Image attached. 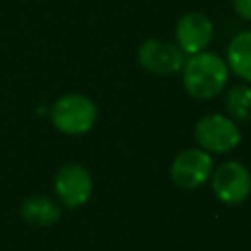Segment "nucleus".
<instances>
[{
    "label": "nucleus",
    "mask_w": 251,
    "mask_h": 251,
    "mask_svg": "<svg viewBox=\"0 0 251 251\" xmlns=\"http://www.w3.org/2000/svg\"><path fill=\"white\" fill-rule=\"evenodd\" d=\"M229 69L224 57L212 51L188 55L182 67L184 90L196 100H212L227 86Z\"/></svg>",
    "instance_id": "nucleus-1"
},
{
    "label": "nucleus",
    "mask_w": 251,
    "mask_h": 251,
    "mask_svg": "<svg viewBox=\"0 0 251 251\" xmlns=\"http://www.w3.org/2000/svg\"><path fill=\"white\" fill-rule=\"evenodd\" d=\"M139 65L153 75H175L184 67V53L176 43L163 39H145L137 49Z\"/></svg>",
    "instance_id": "nucleus-7"
},
{
    "label": "nucleus",
    "mask_w": 251,
    "mask_h": 251,
    "mask_svg": "<svg viewBox=\"0 0 251 251\" xmlns=\"http://www.w3.org/2000/svg\"><path fill=\"white\" fill-rule=\"evenodd\" d=\"M175 39L184 55L202 53L214 39V22L204 12H188L176 22Z\"/></svg>",
    "instance_id": "nucleus-8"
},
{
    "label": "nucleus",
    "mask_w": 251,
    "mask_h": 251,
    "mask_svg": "<svg viewBox=\"0 0 251 251\" xmlns=\"http://www.w3.org/2000/svg\"><path fill=\"white\" fill-rule=\"evenodd\" d=\"M92 186V176L88 169L80 163H65L53 178V190L57 200L71 210L80 208L88 202Z\"/></svg>",
    "instance_id": "nucleus-6"
},
{
    "label": "nucleus",
    "mask_w": 251,
    "mask_h": 251,
    "mask_svg": "<svg viewBox=\"0 0 251 251\" xmlns=\"http://www.w3.org/2000/svg\"><path fill=\"white\" fill-rule=\"evenodd\" d=\"M49 114L55 129L65 135H82L90 131L98 120V108L94 100L80 92L59 96Z\"/></svg>",
    "instance_id": "nucleus-2"
},
{
    "label": "nucleus",
    "mask_w": 251,
    "mask_h": 251,
    "mask_svg": "<svg viewBox=\"0 0 251 251\" xmlns=\"http://www.w3.org/2000/svg\"><path fill=\"white\" fill-rule=\"evenodd\" d=\"M214 161L212 155L200 147H190L175 155L171 163V178L184 190H194L206 184L212 176Z\"/></svg>",
    "instance_id": "nucleus-5"
},
{
    "label": "nucleus",
    "mask_w": 251,
    "mask_h": 251,
    "mask_svg": "<svg viewBox=\"0 0 251 251\" xmlns=\"http://www.w3.org/2000/svg\"><path fill=\"white\" fill-rule=\"evenodd\" d=\"M226 110L233 122H249L251 120V86L247 82L235 84L226 92Z\"/></svg>",
    "instance_id": "nucleus-11"
},
{
    "label": "nucleus",
    "mask_w": 251,
    "mask_h": 251,
    "mask_svg": "<svg viewBox=\"0 0 251 251\" xmlns=\"http://www.w3.org/2000/svg\"><path fill=\"white\" fill-rule=\"evenodd\" d=\"M194 139L200 149L212 153H229L241 143L239 124L227 114H206L194 126Z\"/></svg>",
    "instance_id": "nucleus-3"
},
{
    "label": "nucleus",
    "mask_w": 251,
    "mask_h": 251,
    "mask_svg": "<svg viewBox=\"0 0 251 251\" xmlns=\"http://www.w3.org/2000/svg\"><path fill=\"white\" fill-rule=\"evenodd\" d=\"M212 190L216 198L227 206L245 202L251 194V173L239 161H226L212 171Z\"/></svg>",
    "instance_id": "nucleus-4"
},
{
    "label": "nucleus",
    "mask_w": 251,
    "mask_h": 251,
    "mask_svg": "<svg viewBox=\"0 0 251 251\" xmlns=\"http://www.w3.org/2000/svg\"><path fill=\"white\" fill-rule=\"evenodd\" d=\"M226 63L231 75L251 84V29L235 33L226 47Z\"/></svg>",
    "instance_id": "nucleus-10"
},
{
    "label": "nucleus",
    "mask_w": 251,
    "mask_h": 251,
    "mask_svg": "<svg viewBox=\"0 0 251 251\" xmlns=\"http://www.w3.org/2000/svg\"><path fill=\"white\" fill-rule=\"evenodd\" d=\"M22 218L35 226V227H49L59 222L61 218V206L57 200L45 194H31L27 196L20 206Z\"/></svg>",
    "instance_id": "nucleus-9"
},
{
    "label": "nucleus",
    "mask_w": 251,
    "mask_h": 251,
    "mask_svg": "<svg viewBox=\"0 0 251 251\" xmlns=\"http://www.w3.org/2000/svg\"><path fill=\"white\" fill-rule=\"evenodd\" d=\"M231 4H233L235 14H237L241 20L251 22V0H231Z\"/></svg>",
    "instance_id": "nucleus-12"
}]
</instances>
